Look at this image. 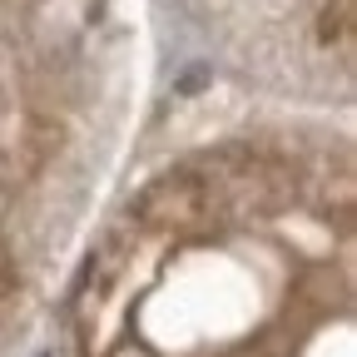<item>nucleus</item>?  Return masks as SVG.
<instances>
[]
</instances>
